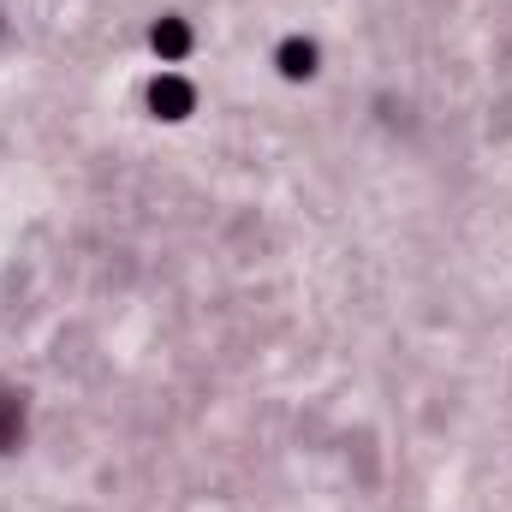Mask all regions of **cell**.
Masks as SVG:
<instances>
[{
  "instance_id": "cell-3",
  "label": "cell",
  "mask_w": 512,
  "mask_h": 512,
  "mask_svg": "<svg viewBox=\"0 0 512 512\" xmlns=\"http://www.w3.org/2000/svg\"><path fill=\"white\" fill-rule=\"evenodd\" d=\"M280 72H286V78H310V72H316V42H304V36L280 42Z\"/></svg>"
},
{
  "instance_id": "cell-2",
  "label": "cell",
  "mask_w": 512,
  "mask_h": 512,
  "mask_svg": "<svg viewBox=\"0 0 512 512\" xmlns=\"http://www.w3.org/2000/svg\"><path fill=\"white\" fill-rule=\"evenodd\" d=\"M24 441V393H0V453Z\"/></svg>"
},
{
  "instance_id": "cell-4",
  "label": "cell",
  "mask_w": 512,
  "mask_h": 512,
  "mask_svg": "<svg viewBox=\"0 0 512 512\" xmlns=\"http://www.w3.org/2000/svg\"><path fill=\"white\" fill-rule=\"evenodd\" d=\"M185 48H191V30H185L179 18H167V24H155V54H161V60H179Z\"/></svg>"
},
{
  "instance_id": "cell-1",
  "label": "cell",
  "mask_w": 512,
  "mask_h": 512,
  "mask_svg": "<svg viewBox=\"0 0 512 512\" xmlns=\"http://www.w3.org/2000/svg\"><path fill=\"white\" fill-rule=\"evenodd\" d=\"M191 102H197V90H191L185 78H173V72H161V78L149 84V108H155V114H167V120H185V114H191Z\"/></svg>"
}]
</instances>
